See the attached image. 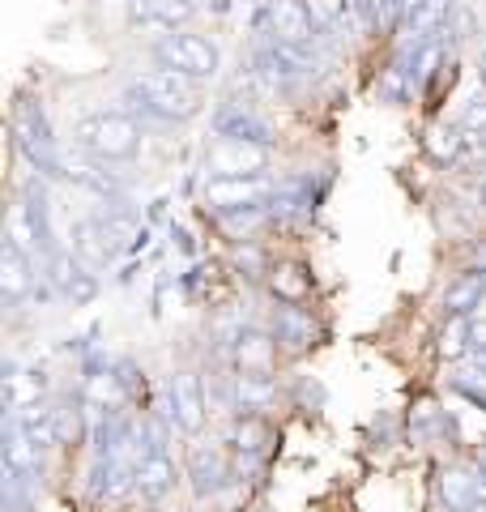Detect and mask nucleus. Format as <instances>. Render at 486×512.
I'll use <instances>...</instances> for the list:
<instances>
[{
  "instance_id": "1a4fd4ad",
  "label": "nucleus",
  "mask_w": 486,
  "mask_h": 512,
  "mask_svg": "<svg viewBox=\"0 0 486 512\" xmlns=\"http://www.w3.org/2000/svg\"><path fill=\"white\" fill-rule=\"evenodd\" d=\"M205 384L197 372H175L167 380V423L175 431H184V436H201L205 431V419H209V410H205Z\"/></svg>"
},
{
  "instance_id": "ddd939ff",
  "label": "nucleus",
  "mask_w": 486,
  "mask_h": 512,
  "mask_svg": "<svg viewBox=\"0 0 486 512\" xmlns=\"http://www.w3.org/2000/svg\"><path fill=\"white\" fill-rule=\"evenodd\" d=\"M47 393H52V380H47L43 367L9 363V372H5V406H9L13 419L26 414V410H35V406H47Z\"/></svg>"
},
{
  "instance_id": "4be33fe9",
  "label": "nucleus",
  "mask_w": 486,
  "mask_h": 512,
  "mask_svg": "<svg viewBox=\"0 0 486 512\" xmlns=\"http://www.w3.org/2000/svg\"><path fill=\"white\" fill-rule=\"evenodd\" d=\"M465 133H461V124H431L427 128V137H423V146H427V154L435 158L440 167H448V163H457V154L465 150Z\"/></svg>"
},
{
  "instance_id": "393cba45",
  "label": "nucleus",
  "mask_w": 486,
  "mask_h": 512,
  "mask_svg": "<svg viewBox=\"0 0 486 512\" xmlns=\"http://www.w3.org/2000/svg\"><path fill=\"white\" fill-rule=\"evenodd\" d=\"M273 295H278L282 303H299L307 299V278H303V269H295V265H286V269H278L273 274Z\"/></svg>"
},
{
  "instance_id": "cd10ccee",
  "label": "nucleus",
  "mask_w": 486,
  "mask_h": 512,
  "mask_svg": "<svg viewBox=\"0 0 486 512\" xmlns=\"http://www.w3.org/2000/svg\"><path fill=\"white\" fill-rule=\"evenodd\" d=\"M474 483H478V495H482V500H486V461H482V466L474 470Z\"/></svg>"
},
{
  "instance_id": "6e6552de",
  "label": "nucleus",
  "mask_w": 486,
  "mask_h": 512,
  "mask_svg": "<svg viewBox=\"0 0 486 512\" xmlns=\"http://www.w3.org/2000/svg\"><path fill=\"white\" fill-rule=\"evenodd\" d=\"M43 278L52 282L56 299L73 303V308H86V303L99 299V274H94V269L81 261V256H77L69 244H60V248L43 261Z\"/></svg>"
},
{
  "instance_id": "b1692460",
  "label": "nucleus",
  "mask_w": 486,
  "mask_h": 512,
  "mask_svg": "<svg viewBox=\"0 0 486 512\" xmlns=\"http://www.w3.org/2000/svg\"><path fill=\"white\" fill-rule=\"evenodd\" d=\"M320 30H342L354 18V0H307Z\"/></svg>"
},
{
  "instance_id": "9b49d317",
  "label": "nucleus",
  "mask_w": 486,
  "mask_h": 512,
  "mask_svg": "<svg viewBox=\"0 0 486 512\" xmlns=\"http://www.w3.org/2000/svg\"><path fill=\"white\" fill-rule=\"evenodd\" d=\"M324 30L316 26L307 0H269V39L286 47H312Z\"/></svg>"
},
{
  "instance_id": "f03ea898",
  "label": "nucleus",
  "mask_w": 486,
  "mask_h": 512,
  "mask_svg": "<svg viewBox=\"0 0 486 512\" xmlns=\"http://www.w3.org/2000/svg\"><path fill=\"white\" fill-rule=\"evenodd\" d=\"M73 150L86 154L90 163L103 167H124L145 150V124L133 111L99 107L73 120Z\"/></svg>"
},
{
  "instance_id": "f8f14e48",
  "label": "nucleus",
  "mask_w": 486,
  "mask_h": 512,
  "mask_svg": "<svg viewBox=\"0 0 486 512\" xmlns=\"http://www.w3.org/2000/svg\"><path fill=\"white\" fill-rule=\"evenodd\" d=\"M188 478L197 500H214L218 491L231 487V461L222 444H192L188 448Z\"/></svg>"
},
{
  "instance_id": "6ab92c4d",
  "label": "nucleus",
  "mask_w": 486,
  "mask_h": 512,
  "mask_svg": "<svg viewBox=\"0 0 486 512\" xmlns=\"http://www.w3.org/2000/svg\"><path fill=\"white\" fill-rule=\"evenodd\" d=\"M273 397H278V384H273V376H256V372H235L231 376L235 414H261V410H269Z\"/></svg>"
},
{
  "instance_id": "f3484780",
  "label": "nucleus",
  "mask_w": 486,
  "mask_h": 512,
  "mask_svg": "<svg viewBox=\"0 0 486 512\" xmlns=\"http://www.w3.org/2000/svg\"><path fill=\"white\" fill-rule=\"evenodd\" d=\"M486 303V269H465L448 282L444 291V316L448 320H474Z\"/></svg>"
},
{
  "instance_id": "a211bd4d",
  "label": "nucleus",
  "mask_w": 486,
  "mask_h": 512,
  "mask_svg": "<svg viewBox=\"0 0 486 512\" xmlns=\"http://www.w3.org/2000/svg\"><path fill=\"white\" fill-rule=\"evenodd\" d=\"M273 359H278V338H273V333L248 329V333H239V338H235V372L269 376Z\"/></svg>"
},
{
  "instance_id": "c756f323",
  "label": "nucleus",
  "mask_w": 486,
  "mask_h": 512,
  "mask_svg": "<svg viewBox=\"0 0 486 512\" xmlns=\"http://www.w3.org/2000/svg\"><path fill=\"white\" fill-rule=\"evenodd\" d=\"M440 5H452V0H440Z\"/></svg>"
},
{
  "instance_id": "423d86ee",
  "label": "nucleus",
  "mask_w": 486,
  "mask_h": 512,
  "mask_svg": "<svg viewBox=\"0 0 486 512\" xmlns=\"http://www.w3.org/2000/svg\"><path fill=\"white\" fill-rule=\"evenodd\" d=\"M273 197H278V188H273L265 175H248V180H205V188H201V201L226 222H248L256 214H265L269 210L265 201H273Z\"/></svg>"
},
{
  "instance_id": "39448f33",
  "label": "nucleus",
  "mask_w": 486,
  "mask_h": 512,
  "mask_svg": "<svg viewBox=\"0 0 486 512\" xmlns=\"http://www.w3.org/2000/svg\"><path fill=\"white\" fill-rule=\"evenodd\" d=\"M133 218L124 214H99V218H77L69 227V248L86 261L90 269L116 265V256L133 244Z\"/></svg>"
},
{
  "instance_id": "412c9836",
  "label": "nucleus",
  "mask_w": 486,
  "mask_h": 512,
  "mask_svg": "<svg viewBox=\"0 0 486 512\" xmlns=\"http://www.w3.org/2000/svg\"><path fill=\"white\" fill-rule=\"evenodd\" d=\"M269 440H273V431L269 423L261 419V414H235V427H231V444L239 457H248V461H261L269 453Z\"/></svg>"
},
{
  "instance_id": "7ed1b4c3",
  "label": "nucleus",
  "mask_w": 486,
  "mask_h": 512,
  "mask_svg": "<svg viewBox=\"0 0 486 512\" xmlns=\"http://www.w3.org/2000/svg\"><path fill=\"white\" fill-rule=\"evenodd\" d=\"M9 128H13V141H18V150L35 175H64V158H60V146H56V128L47 120V111L39 99H30V94H18V103H13V116H9Z\"/></svg>"
},
{
  "instance_id": "dca6fc26",
  "label": "nucleus",
  "mask_w": 486,
  "mask_h": 512,
  "mask_svg": "<svg viewBox=\"0 0 486 512\" xmlns=\"http://www.w3.org/2000/svg\"><path fill=\"white\" fill-rule=\"evenodd\" d=\"M81 402L86 410H99V414H116L128 402V384L116 367H90L86 380H81Z\"/></svg>"
},
{
  "instance_id": "20e7f679",
  "label": "nucleus",
  "mask_w": 486,
  "mask_h": 512,
  "mask_svg": "<svg viewBox=\"0 0 486 512\" xmlns=\"http://www.w3.org/2000/svg\"><path fill=\"white\" fill-rule=\"evenodd\" d=\"M150 60L158 69H171V73H184L192 82H214L218 69H222V47L197 35V30H171V35H154L150 43Z\"/></svg>"
},
{
  "instance_id": "9d476101",
  "label": "nucleus",
  "mask_w": 486,
  "mask_h": 512,
  "mask_svg": "<svg viewBox=\"0 0 486 512\" xmlns=\"http://www.w3.org/2000/svg\"><path fill=\"white\" fill-rule=\"evenodd\" d=\"M39 269L43 265L35 256L5 239V248H0V295H5V308L18 312L22 303L39 291Z\"/></svg>"
},
{
  "instance_id": "c85d7f7f",
  "label": "nucleus",
  "mask_w": 486,
  "mask_h": 512,
  "mask_svg": "<svg viewBox=\"0 0 486 512\" xmlns=\"http://www.w3.org/2000/svg\"><path fill=\"white\" fill-rule=\"evenodd\" d=\"M478 86H482V94H486V52L478 56Z\"/></svg>"
},
{
  "instance_id": "a878e982",
  "label": "nucleus",
  "mask_w": 486,
  "mask_h": 512,
  "mask_svg": "<svg viewBox=\"0 0 486 512\" xmlns=\"http://www.w3.org/2000/svg\"><path fill=\"white\" fill-rule=\"evenodd\" d=\"M440 359H461L469 355V320H448V329L440 333Z\"/></svg>"
},
{
  "instance_id": "bb28decb",
  "label": "nucleus",
  "mask_w": 486,
  "mask_h": 512,
  "mask_svg": "<svg viewBox=\"0 0 486 512\" xmlns=\"http://www.w3.org/2000/svg\"><path fill=\"white\" fill-rule=\"evenodd\" d=\"M461 133L469 137V141H482L486 137V94H478V99H469L465 103V111H461Z\"/></svg>"
},
{
  "instance_id": "4468645a",
  "label": "nucleus",
  "mask_w": 486,
  "mask_h": 512,
  "mask_svg": "<svg viewBox=\"0 0 486 512\" xmlns=\"http://www.w3.org/2000/svg\"><path fill=\"white\" fill-rule=\"evenodd\" d=\"M128 5H133V22L158 35L188 30V22L201 13V0H128Z\"/></svg>"
},
{
  "instance_id": "aec40b11",
  "label": "nucleus",
  "mask_w": 486,
  "mask_h": 512,
  "mask_svg": "<svg viewBox=\"0 0 486 512\" xmlns=\"http://www.w3.org/2000/svg\"><path fill=\"white\" fill-rule=\"evenodd\" d=\"M214 137H248V141H269V124L243 103H226L214 111Z\"/></svg>"
},
{
  "instance_id": "2eb2a0df",
  "label": "nucleus",
  "mask_w": 486,
  "mask_h": 512,
  "mask_svg": "<svg viewBox=\"0 0 486 512\" xmlns=\"http://www.w3.org/2000/svg\"><path fill=\"white\" fill-rule=\"evenodd\" d=\"M175 483H180V466L171 461L167 448H154V453L137 466V491L133 495L141 504H162L175 491Z\"/></svg>"
},
{
  "instance_id": "f257e3e1",
  "label": "nucleus",
  "mask_w": 486,
  "mask_h": 512,
  "mask_svg": "<svg viewBox=\"0 0 486 512\" xmlns=\"http://www.w3.org/2000/svg\"><path fill=\"white\" fill-rule=\"evenodd\" d=\"M124 103L133 107V116H145V120L188 124L205 111V86L154 64V69H137L124 82Z\"/></svg>"
},
{
  "instance_id": "0eeeda50",
  "label": "nucleus",
  "mask_w": 486,
  "mask_h": 512,
  "mask_svg": "<svg viewBox=\"0 0 486 512\" xmlns=\"http://www.w3.org/2000/svg\"><path fill=\"white\" fill-rule=\"evenodd\" d=\"M273 163L269 141H248V137H214L205 150V171L209 180H248V175H265Z\"/></svg>"
},
{
  "instance_id": "5701e85b",
  "label": "nucleus",
  "mask_w": 486,
  "mask_h": 512,
  "mask_svg": "<svg viewBox=\"0 0 486 512\" xmlns=\"http://www.w3.org/2000/svg\"><path fill=\"white\" fill-rule=\"evenodd\" d=\"M273 338L286 342L290 350H303L307 342H312V320H307L303 308H295V303H282V308H278V325H273Z\"/></svg>"
}]
</instances>
